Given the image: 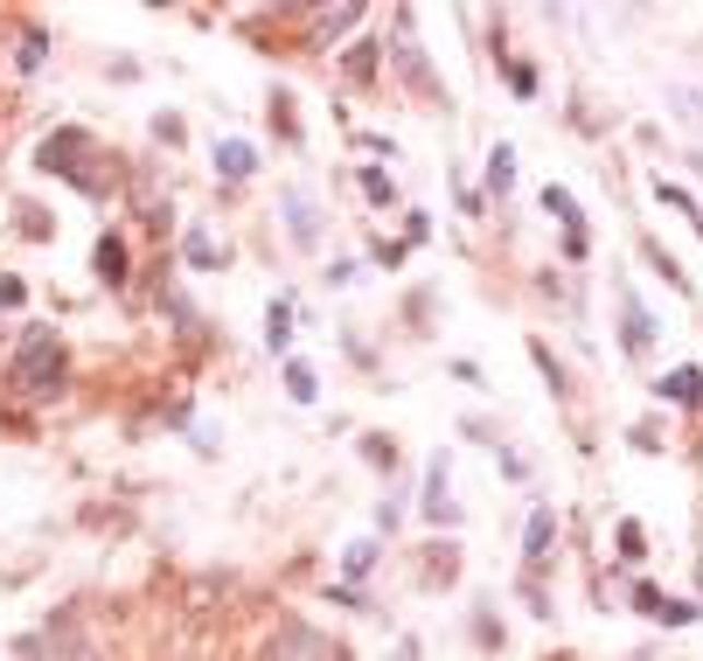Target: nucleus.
Instances as JSON below:
<instances>
[{"label": "nucleus", "mask_w": 703, "mask_h": 661, "mask_svg": "<svg viewBox=\"0 0 703 661\" xmlns=\"http://www.w3.org/2000/svg\"><path fill=\"white\" fill-rule=\"evenodd\" d=\"M14 390L22 397H56V376H63V349H56L49 328H28L22 349H14Z\"/></svg>", "instance_id": "obj_1"}, {"label": "nucleus", "mask_w": 703, "mask_h": 661, "mask_svg": "<svg viewBox=\"0 0 703 661\" xmlns=\"http://www.w3.org/2000/svg\"><path fill=\"white\" fill-rule=\"evenodd\" d=\"M272 661H341L349 648L341 640H328V634H314L307 619H279V634H272V648H265Z\"/></svg>", "instance_id": "obj_2"}, {"label": "nucleus", "mask_w": 703, "mask_h": 661, "mask_svg": "<svg viewBox=\"0 0 703 661\" xmlns=\"http://www.w3.org/2000/svg\"><path fill=\"white\" fill-rule=\"evenodd\" d=\"M446 481H453L446 452H432V467H425V522H460V508H453V495H446Z\"/></svg>", "instance_id": "obj_3"}, {"label": "nucleus", "mask_w": 703, "mask_h": 661, "mask_svg": "<svg viewBox=\"0 0 703 661\" xmlns=\"http://www.w3.org/2000/svg\"><path fill=\"white\" fill-rule=\"evenodd\" d=\"M286 231H293L300 251H314V244H320V216H314V196H307V188H286Z\"/></svg>", "instance_id": "obj_4"}, {"label": "nucleus", "mask_w": 703, "mask_h": 661, "mask_svg": "<svg viewBox=\"0 0 703 661\" xmlns=\"http://www.w3.org/2000/svg\"><path fill=\"white\" fill-rule=\"evenodd\" d=\"M181 264L188 272H223V251H216V237H209V223H188L181 231Z\"/></svg>", "instance_id": "obj_5"}, {"label": "nucleus", "mask_w": 703, "mask_h": 661, "mask_svg": "<svg viewBox=\"0 0 703 661\" xmlns=\"http://www.w3.org/2000/svg\"><path fill=\"white\" fill-rule=\"evenodd\" d=\"M390 56L405 63V78H411V91H418V98H440V78H432V63L418 56V43H411V35H397V43H390Z\"/></svg>", "instance_id": "obj_6"}, {"label": "nucleus", "mask_w": 703, "mask_h": 661, "mask_svg": "<svg viewBox=\"0 0 703 661\" xmlns=\"http://www.w3.org/2000/svg\"><path fill=\"white\" fill-rule=\"evenodd\" d=\"M216 175L223 181H251L258 175V146L251 140H216Z\"/></svg>", "instance_id": "obj_7"}, {"label": "nucleus", "mask_w": 703, "mask_h": 661, "mask_svg": "<svg viewBox=\"0 0 703 661\" xmlns=\"http://www.w3.org/2000/svg\"><path fill=\"white\" fill-rule=\"evenodd\" d=\"M543 210H550V216H558V223H564V231H572V258H578V251H585V231H578V202H572V196H564V188H558V181H550V188H543Z\"/></svg>", "instance_id": "obj_8"}, {"label": "nucleus", "mask_w": 703, "mask_h": 661, "mask_svg": "<svg viewBox=\"0 0 703 661\" xmlns=\"http://www.w3.org/2000/svg\"><path fill=\"white\" fill-rule=\"evenodd\" d=\"M91 264H98V279H105V286H126V244L119 237H98V251H91Z\"/></svg>", "instance_id": "obj_9"}, {"label": "nucleus", "mask_w": 703, "mask_h": 661, "mask_svg": "<svg viewBox=\"0 0 703 661\" xmlns=\"http://www.w3.org/2000/svg\"><path fill=\"white\" fill-rule=\"evenodd\" d=\"M655 196L669 202V210H676V216H682V223H690V231L703 237V210H696V196H690V188H676L669 175H661V181H655Z\"/></svg>", "instance_id": "obj_10"}, {"label": "nucleus", "mask_w": 703, "mask_h": 661, "mask_svg": "<svg viewBox=\"0 0 703 661\" xmlns=\"http://www.w3.org/2000/svg\"><path fill=\"white\" fill-rule=\"evenodd\" d=\"M655 397H676V404H690V397H703V369H669V376H655Z\"/></svg>", "instance_id": "obj_11"}, {"label": "nucleus", "mask_w": 703, "mask_h": 661, "mask_svg": "<svg viewBox=\"0 0 703 661\" xmlns=\"http://www.w3.org/2000/svg\"><path fill=\"white\" fill-rule=\"evenodd\" d=\"M550 536H558V516H550V508H537V516H529V536H523V557H529V564L550 557Z\"/></svg>", "instance_id": "obj_12"}, {"label": "nucleus", "mask_w": 703, "mask_h": 661, "mask_svg": "<svg viewBox=\"0 0 703 661\" xmlns=\"http://www.w3.org/2000/svg\"><path fill=\"white\" fill-rule=\"evenodd\" d=\"M286 342H293V299L279 293L272 314H265V349H286Z\"/></svg>", "instance_id": "obj_13"}, {"label": "nucleus", "mask_w": 703, "mask_h": 661, "mask_svg": "<svg viewBox=\"0 0 703 661\" xmlns=\"http://www.w3.org/2000/svg\"><path fill=\"white\" fill-rule=\"evenodd\" d=\"M488 188H495V196H508V188H516V146H495V154H488Z\"/></svg>", "instance_id": "obj_14"}, {"label": "nucleus", "mask_w": 703, "mask_h": 661, "mask_svg": "<svg viewBox=\"0 0 703 661\" xmlns=\"http://www.w3.org/2000/svg\"><path fill=\"white\" fill-rule=\"evenodd\" d=\"M286 397H293V404H314V397H320V369L314 363H286Z\"/></svg>", "instance_id": "obj_15"}, {"label": "nucleus", "mask_w": 703, "mask_h": 661, "mask_svg": "<svg viewBox=\"0 0 703 661\" xmlns=\"http://www.w3.org/2000/svg\"><path fill=\"white\" fill-rule=\"evenodd\" d=\"M648 342H655V320H648V307H641L634 293H626V349L641 355V349H648Z\"/></svg>", "instance_id": "obj_16"}, {"label": "nucleus", "mask_w": 703, "mask_h": 661, "mask_svg": "<svg viewBox=\"0 0 703 661\" xmlns=\"http://www.w3.org/2000/svg\"><path fill=\"white\" fill-rule=\"evenodd\" d=\"M14 63H22V70H43V63H49V35H43V28H28V35H22V49H14Z\"/></svg>", "instance_id": "obj_17"}, {"label": "nucleus", "mask_w": 703, "mask_h": 661, "mask_svg": "<svg viewBox=\"0 0 703 661\" xmlns=\"http://www.w3.org/2000/svg\"><path fill=\"white\" fill-rule=\"evenodd\" d=\"M363 196H370V202H397V188H390L384 167H363Z\"/></svg>", "instance_id": "obj_18"}, {"label": "nucleus", "mask_w": 703, "mask_h": 661, "mask_svg": "<svg viewBox=\"0 0 703 661\" xmlns=\"http://www.w3.org/2000/svg\"><path fill=\"white\" fill-rule=\"evenodd\" d=\"M376 564V543H349V578H363Z\"/></svg>", "instance_id": "obj_19"}, {"label": "nucleus", "mask_w": 703, "mask_h": 661, "mask_svg": "<svg viewBox=\"0 0 703 661\" xmlns=\"http://www.w3.org/2000/svg\"><path fill=\"white\" fill-rule=\"evenodd\" d=\"M648 543H641V522H620V557H641Z\"/></svg>", "instance_id": "obj_20"}, {"label": "nucleus", "mask_w": 703, "mask_h": 661, "mask_svg": "<svg viewBox=\"0 0 703 661\" xmlns=\"http://www.w3.org/2000/svg\"><path fill=\"white\" fill-rule=\"evenodd\" d=\"M154 140H167V146H181V119H175V111H161V119H154Z\"/></svg>", "instance_id": "obj_21"}, {"label": "nucleus", "mask_w": 703, "mask_h": 661, "mask_svg": "<svg viewBox=\"0 0 703 661\" xmlns=\"http://www.w3.org/2000/svg\"><path fill=\"white\" fill-rule=\"evenodd\" d=\"M508 84H516L523 98H529V91H537V70H529V63H508Z\"/></svg>", "instance_id": "obj_22"}, {"label": "nucleus", "mask_w": 703, "mask_h": 661, "mask_svg": "<svg viewBox=\"0 0 703 661\" xmlns=\"http://www.w3.org/2000/svg\"><path fill=\"white\" fill-rule=\"evenodd\" d=\"M370 63H376V43H363V49H349V70H355V78H370Z\"/></svg>", "instance_id": "obj_23"}, {"label": "nucleus", "mask_w": 703, "mask_h": 661, "mask_svg": "<svg viewBox=\"0 0 703 661\" xmlns=\"http://www.w3.org/2000/svg\"><path fill=\"white\" fill-rule=\"evenodd\" d=\"M397 661H418V640H405V648H397Z\"/></svg>", "instance_id": "obj_24"}, {"label": "nucleus", "mask_w": 703, "mask_h": 661, "mask_svg": "<svg viewBox=\"0 0 703 661\" xmlns=\"http://www.w3.org/2000/svg\"><path fill=\"white\" fill-rule=\"evenodd\" d=\"M70 661H98V654H91V648H78V654H70Z\"/></svg>", "instance_id": "obj_25"}, {"label": "nucleus", "mask_w": 703, "mask_h": 661, "mask_svg": "<svg viewBox=\"0 0 703 661\" xmlns=\"http://www.w3.org/2000/svg\"><path fill=\"white\" fill-rule=\"evenodd\" d=\"M690 167H696V175H703V154H690Z\"/></svg>", "instance_id": "obj_26"}]
</instances>
